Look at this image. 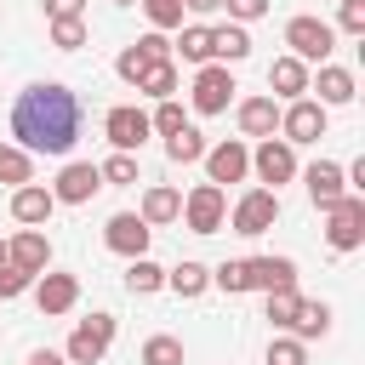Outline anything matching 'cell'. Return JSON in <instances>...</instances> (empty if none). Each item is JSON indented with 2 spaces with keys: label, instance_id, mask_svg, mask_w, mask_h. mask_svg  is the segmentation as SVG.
Instances as JSON below:
<instances>
[{
  "label": "cell",
  "instance_id": "cell-34",
  "mask_svg": "<svg viewBox=\"0 0 365 365\" xmlns=\"http://www.w3.org/2000/svg\"><path fill=\"white\" fill-rule=\"evenodd\" d=\"M262 359H268V365H308V342H297V336H274Z\"/></svg>",
  "mask_w": 365,
  "mask_h": 365
},
{
  "label": "cell",
  "instance_id": "cell-21",
  "mask_svg": "<svg viewBox=\"0 0 365 365\" xmlns=\"http://www.w3.org/2000/svg\"><path fill=\"white\" fill-rule=\"evenodd\" d=\"M308 91H319V108H342L354 103V74L336 63H319V80H308Z\"/></svg>",
  "mask_w": 365,
  "mask_h": 365
},
{
  "label": "cell",
  "instance_id": "cell-26",
  "mask_svg": "<svg viewBox=\"0 0 365 365\" xmlns=\"http://www.w3.org/2000/svg\"><path fill=\"white\" fill-rule=\"evenodd\" d=\"M211 285V268L205 262H177V268H165V291H177V297H200Z\"/></svg>",
  "mask_w": 365,
  "mask_h": 365
},
{
  "label": "cell",
  "instance_id": "cell-27",
  "mask_svg": "<svg viewBox=\"0 0 365 365\" xmlns=\"http://www.w3.org/2000/svg\"><path fill=\"white\" fill-rule=\"evenodd\" d=\"M0 182H6V188L34 182V154H23L17 143H0Z\"/></svg>",
  "mask_w": 365,
  "mask_h": 365
},
{
  "label": "cell",
  "instance_id": "cell-47",
  "mask_svg": "<svg viewBox=\"0 0 365 365\" xmlns=\"http://www.w3.org/2000/svg\"><path fill=\"white\" fill-rule=\"evenodd\" d=\"M0 262H6V240H0Z\"/></svg>",
  "mask_w": 365,
  "mask_h": 365
},
{
  "label": "cell",
  "instance_id": "cell-43",
  "mask_svg": "<svg viewBox=\"0 0 365 365\" xmlns=\"http://www.w3.org/2000/svg\"><path fill=\"white\" fill-rule=\"evenodd\" d=\"M336 23H342L348 34H365V0H342V11H336Z\"/></svg>",
  "mask_w": 365,
  "mask_h": 365
},
{
  "label": "cell",
  "instance_id": "cell-6",
  "mask_svg": "<svg viewBox=\"0 0 365 365\" xmlns=\"http://www.w3.org/2000/svg\"><path fill=\"white\" fill-rule=\"evenodd\" d=\"M274 222H279V194H274V188H245V194L234 200V234L257 240V234H268Z\"/></svg>",
  "mask_w": 365,
  "mask_h": 365
},
{
  "label": "cell",
  "instance_id": "cell-13",
  "mask_svg": "<svg viewBox=\"0 0 365 365\" xmlns=\"http://www.w3.org/2000/svg\"><path fill=\"white\" fill-rule=\"evenodd\" d=\"M245 171H251V148L240 137H222L217 148H205V182L222 188V182H240Z\"/></svg>",
  "mask_w": 365,
  "mask_h": 365
},
{
  "label": "cell",
  "instance_id": "cell-4",
  "mask_svg": "<svg viewBox=\"0 0 365 365\" xmlns=\"http://www.w3.org/2000/svg\"><path fill=\"white\" fill-rule=\"evenodd\" d=\"M114 331H120V319H114V314H91V319H80V325H74V336H68V348H63V359H68V365H97V359L108 354Z\"/></svg>",
  "mask_w": 365,
  "mask_h": 365
},
{
  "label": "cell",
  "instance_id": "cell-20",
  "mask_svg": "<svg viewBox=\"0 0 365 365\" xmlns=\"http://www.w3.org/2000/svg\"><path fill=\"white\" fill-rule=\"evenodd\" d=\"M268 91L297 103V97L308 91V63H297L291 51H285V57H274V63H268Z\"/></svg>",
  "mask_w": 365,
  "mask_h": 365
},
{
  "label": "cell",
  "instance_id": "cell-40",
  "mask_svg": "<svg viewBox=\"0 0 365 365\" xmlns=\"http://www.w3.org/2000/svg\"><path fill=\"white\" fill-rule=\"evenodd\" d=\"M34 285V274H23V268H11V262H0V302H11V297H23Z\"/></svg>",
  "mask_w": 365,
  "mask_h": 365
},
{
  "label": "cell",
  "instance_id": "cell-29",
  "mask_svg": "<svg viewBox=\"0 0 365 365\" xmlns=\"http://www.w3.org/2000/svg\"><path fill=\"white\" fill-rule=\"evenodd\" d=\"M165 154H171L177 165H194V160H205V137H200L194 125H182V131L165 137Z\"/></svg>",
  "mask_w": 365,
  "mask_h": 365
},
{
  "label": "cell",
  "instance_id": "cell-2",
  "mask_svg": "<svg viewBox=\"0 0 365 365\" xmlns=\"http://www.w3.org/2000/svg\"><path fill=\"white\" fill-rule=\"evenodd\" d=\"M325 245L331 251H359L365 245V194H342L325 211Z\"/></svg>",
  "mask_w": 365,
  "mask_h": 365
},
{
  "label": "cell",
  "instance_id": "cell-39",
  "mask_svg": "<svg viewBox=\"0 0 365 365\" xmlns=\"http://www.w3.org/2000/svg\"><path fill=\"white\" fill-rule=\"evenodd\" d=\"M143 68H148V57H143V51H137V46H125V51H120V57H114V74H120V80H125V86H137V80H143Z\"/></svg>",
  "mask_w": 365,
  "mask_h": 365
},
{
  "label": "cell",
  "instance_id": "cell-24",
  "mask_svg": "<svg viewBox=\"0 0 365 365\" xmlns=\"http://www.w3.org/2000/svg\"><path fill=\"white\" fill-rule=\"evenodd\" d=\"M211 57H222V63H245V57H251V34H245L240 23L211 29Z\"/></svg>",
  "mask_w": 365,
  "mask_h": 365
},
{
  "label": "cell",
  "instance_id": "cell-33",
  "mask_svg": "<svg viewBox=\"0 0 365 365\" xmlns=\"http://www.w3.org/2000/svg\"><path fill=\"white\" fill-rule=\"evenodd\" d=\"M137 6L148 11L154 34H165V29H182V0H137Z\"/></svg>",
  "mask_w": 365,
  "mask_h": 365
},
{
  "label": "cell",
  "instance_id": "cell-9",
  "mask_svg": "<svg viewBox=\"0 0 365 365\" xmlns=\"http://www.w3.org/2000/svg\"><path fill=\"white\" fill-rule=\"evenodd\" d=\"M148 240H154V228L137 217V211H114L108 217V228H103V245L114 251V257H148Z\"/></svg>",
  "mask_w": 365,
  "mask_h": 365
},
{
  "label": "cell",
  "instance_id": "cell-18",
  "mask_svg": "<svg viewBox=\"0 0 365 365\" xmlns=\"http://www.w3.org/2000/svg\"><path fill=\"white\" fill-rule=\"evenodd\" d=\"M245 285L251 291H285V285H297V262L291 257H251L245 262Z\"/></svg>",
  "mask_w": 365,
  "mask_h": 365
},
{
  "label": "cell",
  "instance_id": "cell-25",
  "mask_svg": "<svg viewBox=\"0 0 365 365\" xmlns=\"http://www.w3.org/2000/svg\"><path fill=\"white\" fill-rule=\"evenodd\" d=\"M125 291H131V297H154V291H165V268L148 262V257H131V262H125Z\"/></svg>",
  "mask_w": 365,
  "mask_h": 365
},
{
  "label": "cell",
  "instance_id": "cell-32",
  "mask_svg": "<svg viewBox=\"0 0 365 365\" xmlns=\"http://www.w3.org/2000/svg\"><path fill=\"white\" fill-rule=\"evenodd\" d=\"M143 365H182V342L165 336V331L148 336V342H143Z\"/></svg>",
  "mask_w": 365,
  "mask_h": 365
},
{
  "label": "cell",
  "instance_id": "cell-46",
  "mask_svg": "<svg viewBox=\"0 0 365 365\" xmlns=\"http://www.w3.org/2000/svg\"><path fill=\"white\" fill-rule=\"evenodd\" d=\"M29 365H68V359H63V354H51V348H34V354H29Z\"/></svg>",
  "mask_w": 365,
  "mask_h": 365
},
{
  "label": "cell",
  "instance_id": "cell-35",
  "mask_svg": "<svg viewBox=\"0 0 365 365\" xmlns=\"http://www.w3.org/2000/svg\"><path fill=\"white\" fill-rule=\"evenodd\" d=\"M51 46H57V51H80V46H86V23H80V17H57V23H51Z\"/></svg>",
  "mask_w": 365,
  "mask_h": 365
},
{
  "label": "cell",
  "instance_id": "cell-37",
  "mask_svg": "<svg viewBox=\"0 0 365 365\" xmlns=\"http://www.w3.org/2000/svg\"><path fill=\"white\" fill-rule=\"evenodd\" d=\"M262 297H268V319L285 331V325H291V314H297V302H302V297H297V285H285V291H262Z\"/></svg>",
  "mask_w": 365,
  "mask_h": 365
},
{
  "label": "cell",
  "instance_id": "cell-12",
  "mask_svg": "<svg viewBox=\"0 0 365 365\" xmlns=\"http://www.w3.org/2000/svg\"><path fill=\"white\" fill-rule=\"evenodd\" d=\"M97 188H103V171H97L91 160H68V165L57 171V182H51V200H57V205H86Z\"/></svg>",
  "mask_w": 365,
  "mask_h": 365
},
{
  "label": "cell",
  "instance_id": "cell-8",
  "mask_svg": "<svg viewBox=\"0 0 365 365\" xmlns=\"http://www.w3.org/2000/svg\"><path fill=\"white\" fill-rule=\"evenodd\" d=\"M103 137L114 143V154H137V148L148 143V114H143L137 103H120V108L103 114Z\"/></svg>",
  "mask_w": 365,
  "mask_h": 365
},
{
  "label": "cell",
  "instance_id": "cell-19",
  "mask_svg": "<svg viewBox=\"0 0 365 365\" xmlns=\"http://www.w3.org/2000/svg\"><path fill=\"white\" fill-rule=\"evenodd\" d=\"M234 120H240V131H245V137H257V143H262V137H274V131H279V103H274V97H245V103L234 108Z\"/></svg>",
  "mask_w": 365,
  "mask_h": 365
},
{
  "label": "cell",
  "instance_id": "cell-31",
  "mask_svg": "<svg viewBox=\"0 0 365 365\" xmlns=\"http://www.w3.org/2000/svg\"><path fill=\"white\" fill-rule=\"evenodd\" d=\"M177 51H182V63H200V68H205V63H211V29H200V23H194V29H182Z\"/></svg>",
  "mask_w": 365,
  "mask_h": 365
},
{
  "label": "cell",
  "instance_id": "cell-41",
  "mask_svg": "<svg viewBox=\"0 0 365 365\" xmlns=\"http://www.w3.org/2000/svg\"><path fill=\"white\" fill-rule=\"evenodd\" d=\"M222 11H228V23L245 29V23H257V17L268 11V0H222Z\"/></svg>",
  "mask_w": 365,
  "mask_h": 365
},
{
  "label": "cell",
  "instance_id": "cell-36",
  "mask_svg": "<svg viewBox=\"0 0 365 365\" xmlns=\"http://www.w3.org/2000/svg\"><path fill=\"white\" fill-rule=\"evenodd\" d=\"M182 125H188V120H182V103H177V97H165V103L148 114V131H160V137H171V131H182Z\"/></svg>",
  "mask_w": 365,
  "mask_h": 365
},
{
  "label": "cell",
  "instance_id": "cell-42",
  "mask_svg": "<svg viewBox=\"0 0 365 365\" xmlns=\"http://www.w3.org/2000/svg\"><path fill=\"white\" fill-rule=\"evenodd\" d=\"M137 51H143V57H148V63H165V57H171V40H165V34H154V29H148V34H143V40H137Z\"/></svg>",
  "mask_w": 365,
  "mask_h": 365
},
{
  "label": "cell",
  "instance_id": "cell-17",
  "mask_svg": "<svg viewBox=\"0 0 365 365\" xmlns=\"http://www.w3.org/2000/svg\"><path fill=\"white\" fill-rule=\"evenodd\" d=\"M51 211H57L51 188H40V182H23V188H11V217H17L23 228H46V222H51Z\"/></svg>",
  "mask_w": 365,
  "mask_h": 365
},
{
  "label": "cell",
  "instance_id": "cell-22",
  "mask_svg": "<svg viewBox=\"0 0 365 365\" xmlns=\"http://www.w3.org/2000/svg\"><path fill=\"white\" fill-rule=\"evenodd\" d=\"M148 228H165V222H177L182 217V194L177 188H165V182H154L148 194H143V211H137Z\"/></svg>",
  "mask_w": 365,
  "mask_h": 365
},
{
  "label": "cell",
  "instance_id": "cell-44",
  "mask_svg": "<svg viewBox=\"0 0 365 365\" xmlns=\"http://www.w3.org/2000/svg\"><path fill=\"white\" fill-rule=\"evenodd\" d=\"M86 11V0H46V17L57 23V17H80Z\"/></svg>",
  "mask_w": 365,
  "mask_h": 365
},
{
  "label": "cell",
  "instance_id": "cell-7",
  "mask_svg": "<svg viewBox=\"0 0 365 365\" xmlns=\"http://www.w3.org/2000/svg\"><path fill=\"white\" fill-rule=\"evenodd\" d=\"M251 171H257V182H268V188L279 194V182L297 177V148H291L285 137H262V143L251 148Z\"/></svg>",
  "mask_w": 365,
  "mask_h": 365
},
{
  "label": "cell",
  "instance_id": "cell-5",
  "mask_svg": "<svg viewBox=\"0 0 365 365\" xmlns=\"http://www.w3.org/2000/svg\"><path fill=\"white\" fill-rule=\"evenodd\" d=\"M285 46H291L297 63H325L331 46H336V29H331L325 17H291V23H285Z\"/></svg>",
  "mask_w": 365,
  "mask_h": 365
},
{
  "label": "cell",
  "instance_id": "cell-14",
  "mask_svg": "<svg viewBox=\"0 0 365 365\" xmlns=\"http://www.w3.org/2000/svg\"><path fill=\"white\" fill-rule=\"evenodd\" d=\"M34 302H40V314H46V319H57V314H68V308L80 302V279H74V274H51V268H46V274L34 279Z\"/></svg>",
  "mask_w": 365,
  "mask_h": 365
},
{
  "label": "cell",
  "instance_id": "cell-48",
  "mask_svg": "<svg viewBox=\"0 0 365 365\" xmlns=\"http://www.w3.org/2000/svg\"><path fill=\"white\" fill-rule=\"evenodd\" d=\"M120 6H131V0H120Z\"/></svg>",
  "mask_w": 365,
  "mask_h": 365
},
{
  "label": "cell",
  "instance_id": "cell-23",
  "mask_svg": "<svg viewBox=\"0 0 365 365\" xmlns=\"http://www.w3.org/2000/svg\"><path fill=\"white\" fill-rule=\"evenodd\" d=\"M297 342H314V336H325L331 331V308L325 302H297V314H291V325H285Z\"/></svg>",
  "mask_w": 365,
  "mask_h": 365
},
{
  "label": "cell",
  "instance_id": "cell-11",
  "mask_svg": "<svg viewBox=\"0 0 365 365\" xmlns=\"http://www.w3.org/2000/svg\"><path fill=\"white\" fill-rule=\"evenodd\" d=\"M325 125H331V120H325V108H319L314 97H297V103H285V108H279V131H285V143H291V148H297V143H319V137H325Z\"/></svg>",
  "mask_w": 365,
  "mask_h": 365
},
{
  "label": "cell",
  "instance_id": "cell-28",
  "mask_svg": "<svg viewBox=\"0 0 365 365\" xmlns=\"http://www.w3.org/2000/svg\"><path fill=\"white\" fill-rule=\"evenodd\" d=\"M137 91L165 103V97L177 91V63H171V57H165V63H148V68H143V80H137Z\"/></svg>",
  "mask_w": 365,
  "mask_h": 365
},
{
  "label": "cell",
  "instance_id": "cell-3",
  "mask_svg": "<svg viewBox=\"0 0 365 365\" xmlns=\"http://www.w3.org/2000/svg\"><path fill=\"white\" fill-rule=\"evenodd\" d=\"M182 222H188V234H217L228 222V194L217 182H194L182 194Z\"/></svg>",
  "mask_w": 365,
  "mask_h": 365
},
{
  "label": "cell",
  "instance_id": "cell-10",
  "mask_svg": "<svg viewBox=\"0 0 365 365\" xmlns=\"http://www.w3.org/2000/svg\"><path fill=\"white\" fill-rule=\"evenodd\" d=\"M240 86H234V74H228V63H205L200 74H194V114H222L228 108V97H234Z\"/></svg>",
  "mask_w": 365,
  "mask_h": 365
},
{
  "label": "cell",
  "instance_id": "cell-1",
  "mask_svg": "<svg viewBox=\"0 0 365 365\" xmlns=\"http://www.w3.org/2000/svg\"><path fill=\"white\" fill-rule=\"evenodd\" d=\"M80 97L57 80H34L11 108V137L23 154H68L80 137Z\"/></svg>",
  "mask_w": 365,
  "mask_h": 365
},
{
  "label": "cell",
  "instance_id": "cell-16",
  "mask_svg": "<svg viewBox=\"0 0 365 365\" xmlns=\"http://www.w3.org/2000/svg\"><path fill=\"white\" fill-rule=\"evenodd\" d=\"M6 262H11V268H23V274H34V279H40V274H46V268H51V240H46V234H40V228H23V234H17V240H11V245H6Z\"/></svg>",
  "mask_w": 365,
  "mask_h": 365
},
{
  "label": "cell",
  "instance_id": "cell-45",
  "mask_svg": "<svg viewBox=\"0 0 365 365\" xmlns=\"http://www.w3.org/2000/svg\"><path fill=\"white\" fill-rule=\"evenodd\" d=\"M182 11H200V17H211V11H222V0H182Z\"/></svg>",
  "mask_w": 365,
  "mask_h": 365
},
{
  "label": "cell",
  "instance_id": "cell-15",
  "mask_svg": "<svg viewBox=\"0 0 365 365\" xmlns=\"http://www.w3.org/2000/svg\"><path fill=\"white\" fill-rule=\"evenodd\" d=\"M302 182H308V200H314L319 211H331V205L348 194V177H342V165H336V160H314V165L302 171Z\"/></svg>",
  "mask_w": 365,
  "mask_h": 365
},
{
  "label": "cell",
  "instance_id": "cell-38",
  "mask_svg": "<svg viewBox=\"0 0 365 365\" xmlns=\"http://www.w3.org/2000/svg\"><path fill=\"white\" fill-rule=\"evenodd\" d=\"M211 285H217V291H228V297L251 291V285H245V262H217V268H211Z\"/></svg>",
  "mask_w": 365,
  "mask_h": 365
},
{
  "label": "cell",
  "instance_id": "cell-30",
  "mask_svg": "<svg viewBox=\"0 0 365 365\" xmlns=\"http://www.w3.org/2000/svg\"><path fill=\"white\" fill-rule=\"evenodd\" d=\"M97 171H103V188H131L137 182V154H108Z\"/></svg>",
  "mask_w": 365,
  "mask_h": 365
}]
</instances>
